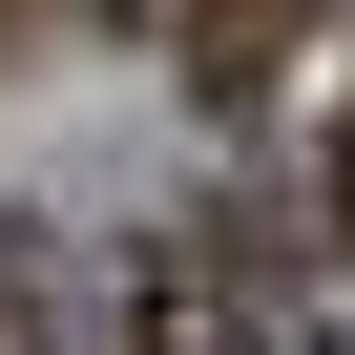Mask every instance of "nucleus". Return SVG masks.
I'll list each match as a JSON object with an SVG mask.
<instances>
[{"mask_svg":"<svg viewBox=\"0 0 355 355\" xmlns=\"http://www.w3.org/2000/svg\"><path fill=\"white\" fill-rule=\"evenodd\" d=\"M167 21H189V105H251V84L334 21V0H167Z\"/></svg>","mask_w":355,"mask_h":355,"instance_id":"1","label":"nucleus"},{"mask_svg":"<svg viewBox=\"0 0 355 355\" xmlns=\"http://www.w3.org/2000/svg\"><path fill=\"white\" fill-rule=\"evenodd\" d=\"M313 209H334V251H355V105H334V167H313Z\"/></svg>","mask_w":355,"mask_h":355,"instance_id":"2","label":"nucleus"}]
</instances>
